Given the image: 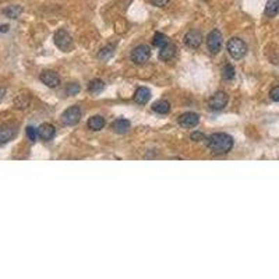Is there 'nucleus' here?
<instances>
[{
    "label": "nucleus",
    "instance_id": "1",
    "mask_svg": "<svg viewBox=\"0 0 279 279\" xmlns=\"http://www.w3.org/2000/svg\"><path fill=\"white\" fill-rule=\"evenodd\" d=\"M207 147L212 154L225 155L233 148V138L226 133H215L207 138Z\"/></svg>",
    "mask_w": 279,
    "mask_h": 279
},
{
    "label": "nucleus",
    "instance_id": "2",
    "mask_svg": "<svg viewBox=\"0 0 279 279\" xmlns=\"http://www.w3.org/2000/svg\"><path fill=\"white\" fill-rule=\"evenodd\" d=\"M228 52L231 55L232 58L235 60H239V59H243L247 53V45L246 42L240 38H232L229 39L228 42Z\"/></svg>",
    "mask_w": 279,
    "mask_h": 279
},
{
    "label": "nucleus",
    "instance_id": "3",
    "mask_svg": "<svg viewBox=\"0 0 279 279\" xmlns=\"http://www.w3.org/2000/svg\"><path fill=\"white\" fill-rule=\"evenodd\" d=\"M55 43L62 52H70L73 49V38L66 29H59L55 34Z\"/></svg>",
    "mask_w": 279,
    "mask_h": 279
},
{
    "label": "nucleus",
    "instance_id": "4",
    "mask_svg": "<svg viewBox=\"0 0 279 279\" xmlns=\"http://www.w3.org/2000/svg\"><path fill=\"white\" fill-rule=\"evenodd\" d=\"M207 48L212 55H216L222 48V34L219 29H214L207 37Z\"/></svg>",
    "mask_w": 279,
    "mask_h": 279
},
{
    "label": "nucleus",
    "instance_id": "5",
    "mask_svg": "<svg viewBox=\"0 0 279 279\" xmlns=\"http://www.w3.org/2000/svg\"><path fill=\"white\" fill-rule=\"evenodd\" d=\"M80 119H81V109L78 106H70L62 115V122L66 126L77 125Z\"/></svg>",
    "mask_w": 279,
    "mask_h": 279
},
{
    "label": "nucleus",
    "instance_id": "6",
    "mask_svg": "<svg viewBox=\"0 0 279 279\" xmlns=\"http://www.w3.org/2000/svg\"><path fill=\"white\" fill-rule=\"evenodd\" d=\"M151 58V49L147 45H140L133 49L131 52V60L135 64H145Z\"/></svg>",
    "mask_w": 279,
    "mask_h": 279
},
{
    "label": "nucleus",
    "instance_id": "7",
    "mask_svg": "<svg viewBox=\"0 0 279 279\" xmlns=\"http://www.w3.org/2000/svg\"><path fill=\"white\" fill-rule=\"evenodd\" d=\"M228 101H229L228 94L223 92V91H218V92H215V94L210 98L208 105L211 107V110H222L225 106L228 105Z\"/></svg>",
    "mask_w": 279,
    "mask_h": 279
},
{
    "label": "nucleus",
    "instance_id": "8",
    "mask_svg": "<svg viewBox=\"0 0 279 279\" xmlns=\"http://www.w3.org/2000/svg\"><path fill=\"white\" fill-rule=\"evenodd\" d=\"M16 135H17V127L14 125L6 123L0 126V145L10 143Z\"/></svg>",
    "mask_w": 279,
    "mask_h": 279
},
{
    "label": "nucleus",
    "instance_id": "9",
    "mask_svg": "<svg viewBox=\"0 0 279 279\" xmlns=\"http://www.w3.org/2000/svg\"><path fill=\"white\" fill-rule=\"evenodd\" d=\"M39 80L42 81V84H45V86L49 88H56L59 84H60V78H59L58 74H56L55 71H52V70L42 71L41 76H39Z\"/></svg>",
    "mask_w": 279,
    "mask_h": 279
},
{
    "label": "nucleus",
    "instance_id": "10",
    "mask_svg": "<svg viewBox=\"0 0 279 279\" xmlns=\"http://www.w3.org/2000/svg\"><path fill=\"white\" fill-rule=\"evenodd\" d=\"M184 43L190 49H197L202 43V35L198 31L192 29L184 35Z\"/></svg>",
    "mask_w": 279,
    "mask_h": 279
},
{
    "label": "nucleus",
    "instance_id": "11",
    "mask_svg": "<svg viewBox=\"0 0 279 279\" xmlns=\"http://www.w3.org/2000/svg\"><path fill=\"white\" fill-rule=\"evenodd\" d=\"M198 122H200V117L197 113H193V112H186L179 117V125L182 127H186V129L195 127L198 125Z\"/></svg>",
    "mask_w": 279,
    "mask_h": 279
},
{
    "label": "nucleus",
    "instance_id": "12",
    "mask_svg": "<svg viewBox=\"0 0 279 279\" xmlns=\"http://www.w3.org/2000/svg\"><path fill=\"white\" fill-rule=\"evenodd\" d=\"M56 135V129L55 126L49 125V123H43L38 127V137L43 141H50L53 137Z\"/></svg>",
    "mask_w": 279,
    "mask_h": 279
},
{
    "label": "nucleus",
    "instance_id": "13",
    "mask_svg": "<svg viewBox=\"0 0 279 279\" xmlns=\"http://www.w3.org/2000/svg\"><path fill=\"white\" fill-rule=\"evenodd\" d=\"M176 56V46L173 43H168L164 48L159 49V59L162 62H171Z\"/></svg>",
    "mask_w": 279,
    "mask_h": 279
},
{
    "label": "nucleus",
    "instance_id": "14",
    "mask_svg": "<svg viewBox=\"0 0 279 279\" xmlns=\"http://www.w3.org/2000/svg\"><path fill=\"white\" fill-rule=\"evenodd\" d=\"M150 98H151V91H150L148 88H145V87L137 88V91H135V94H134V101L137 102V104H140V105H145V104L150 101Z\"/></svg>",
    "mask_w": 279,
    "mask_h": 279
},
{
    "label": "nucleus",
    "instance_id": "15",
    "mask_svg": "<svg viewBox=\"0 0 279 279\" xmlns=\"http://www.w3.org/2000/svg\"><path fill=\"white\" fill-rule=\"evenodd\" d=\"M110 127H112V130H113L115 133H117V134H125V133L129 131V129H130V122L126 120V119H116Z\"/></svg>",
    "mask_w": 279,
    "mask_h": 279
},
{
    "label": "nucleus",
    "instance_id": "16",
    "mask_svg": "<svg viewBox=\"0 0 279 279\" xmlns=\"http://www.w3.org/2000/svg\"><path fill=\"white\" fill-rule=\"evenodd\" d=\"M88 127L94 131H99L105 127V119L102 116H92L88 120Z\"/></svg>",
    "mask_w": 279,
    "mask_h": 279
},
{
    "label": "nucleus",
    "instance_id": "17",
    "mask_svg": "<svg viewBox=\"0 0 279 279\" xmlns=\"http://www.w3.org/2000/svg\"><path fill=\"white\" fill-rule=\"evenodd\" d=\"M152 110H154L155 113H159V115H166L171 110V104L168 101H165V99L156 101L154 105H152Z\"/></svg>",
    "mask_w": 279,
    "mask_h": 279
},
{
    "label": "nucleus",
    "instance_id": "18",
    "mask_svg": "<svg viewBox=\"0 0 279 279\" xmlns=\"http://www.w3.org/2000/svg\"><path fill=\"white\" fill-rule=\"evenodd\" d=\"M267 17H275L279 14V0H268L265 10H264Z\"/></svg>",
    "mask_w": 279,
    "mask_h": 279
},
{
    "label": "nucleus",
    "instance_id": "19",
    "mask_svg": "<svg viewBox=\"0 0 279 279\" xmlns=\"http://www.w3.org/2000/svg\"><path fill=\"white\" fill-rule=\"evenodd\" d=\"M21 13H22V7L20 6H9L3 10V14L9 19H19Z\"/></svg>",
    "mask_w": 279,
    "mask_h": 279
},
{
    "label": "nucleus",
    "instance_id": "20",
    "mask_svg": "<svg viewBox=\"0 0 279 279\" xmlns=\"http://www.w3.org/2000/svg\"><path fill=\"white\" fill-rule=\"evenodd\" d=\"M104 88H105V83H104L102 80H99V78H95V80H92V81L89 83L88 91L92 92V94H99Z\"/></svg>",
    "mask_w": 279,
    "mask_h": 279
},
{
    "label": "nucleus",
    "instance_id": "21",
    "mask_svg": "<svg viewBox=\"0 0 279 279\" xmlns=\"http://www.w3.org/2000/svg\"><path fill=\"white\" fill-rule=\"evenodd\" d=\"M152 43H154V46L156 48H164L165 45H168L169 42H168V37L162 34V32H156L154 35V39H152Z\"/></svg>",
    "mask_w": 279,
    "mask_h": 279
},
{
    "label": "nucleus",
    "instance_id": "22",
    "mask_svg": "<svg viewBox=\"0 0 279 279\" xmlns=\"http://www.w3.org/2000/svg\"><path fill=\"white\" fill-rule=\"evenodd\" d=\"M222 77L223 80H226V81H231L235 78L236 76V71H235V67L232 66V64H225L223 67H222Z\"/></svg>",
    "mask_w": 279,
    "mask_h": 279
},
{
    "label": "nucleus",
    "instance_id": "23",
    "mask_svg": "<svg viewBox=\"0 0 279 279\" xmlns=\"http://www.w3.org/2000/svg\"><path fill=\"white\" fill-rule=\"evenodd\" d=\"M113 53H115V48H113L112 45H107L105 48L101 49L98 58L101 59V60H109V59L113 56Z\"/></svg>",
    "mask_w": 279,
    "mask_h": 279
},
{
    "label": "nucleus",
    "instance_id": "24",
    "mask_svg": "<svg viewBox=\"0 0 279 279\" xmlns=\"http://www.w3.org/2000/svg\"><path fill=\"white\" fill-rule=\"evenodd\" d=\"M25 133H27V137H28L29 141H37V137H38V130L32 126H28L25 129Z\"/></svg>",
    "mask_w": 279,
    "mask_h": 279
},
{
    "label": "nucleus",
    "instance_id": "25",
    "mask_svg": "<svg viewBox=\"0 0 279 279\" xmlns=\"http://www.w3.org/2000/svg\"><path fill=\"white\" fill-rule=\"evenodd\" d=\"M78 91H80V87H78V84H68L67 88H66V92H67V95H77Z\"/></svg>",
    "mask_w": 279,
    "mask_h": 279
},
{
    "label": "nucleus",
    "instance_id": "26",
    "mask_svg": "<svg viewBox=\"0 0 279 279\" xmlns=\"http://www.w3.org/2000/svg\"><path fill=\"white\" fill-rule=\"evenodd\" d=\"M270 98L274 102H279V87H275L271 89Z\"/></svg>",
    "mask_w": 279,
    "mask_h": 279
},
{
    "label": "nucleus",
    "instance_id": "27",
    "mask_svg": "<svg viewBox=\"0 0 279 279\" xmlns=\"http://www.w3.org/2000/svg\"><path fill=\"white\" fill-rule=\"evenodd\" d=\"M190 138H192L193 141H202V140H205V135L200 133V131H194V133L190 135Z\"/></svg>",
    "mask_w": 279,
    "mask_h": 279
},
{
    "label": "nucleus",
    "instance_id": "28",
    "mask_svg": "<svg viewBox=\"0 0 279 279\" xmlns=\"http://www.w3.org/2000/svg\"><path fill=\"white\" fill-rule=\"evenodd\" d=\"M151 1V4H154L156 7H165L171 0H150Z\"/></svg>",
    "mask_w": 279,
    "mask_h": 279
},
{
    "label": "nucleus",
    "instance_id": "29",
    "mask_svg": "<svg viewBox=\"0 0 279 279\" xmlns=\"http://www.w3.org/2000/svg\"><path fill=\"white\" fill-rule=\"evenodd\" d=\"M9 31V25H0V32H7Z\"/></svg>",
    "mask_w": 279,
    "mask_h": 279
},
{
    "label": "nucleus",
    "instance_id": "30",
    "mask_svg": "<svg viewBox=\"0 0 279 279\" xmlns=\"http://www.w3.org/2000/svg\"><path fill=\"white\" fill-rule=\"evenodd\" d=\"M4 94H6V89H4V88H0V99L4 96Z\"/></svg>",
    "mask_w": 279,
    "mask_h": 279
}]
</instances>
